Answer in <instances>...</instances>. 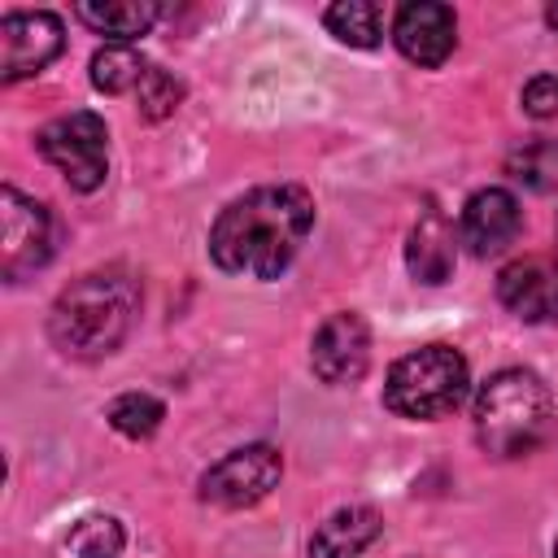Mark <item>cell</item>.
<instances>
[{"mask_svg":"<svg viewBox=\"0 0 558 558\" xmlns=\"http://www.w3.org/2000/svg\"><path fill=\"white\" fill-rule=\"evenodd\" d=\"M310 366L323 384L340 388V384H357L371 366V331L362 323V314L353 310H340L331 314L318 331H314V344H310Z\"/></svg>","mask_w":558,"mask_h":558,"instance_id":"cell-9","label":"cell"},{"mask_svg":"<svg viewBox=\"0 0 558 558\" xmlns=\"http://www.w3.org/2000/svg\"><path fill=\"white\" fill-rule=\"evenodd\" d=\"M153 65L131 48V44H105L96 57H92V83L105 92V96H122V92H140L144 74Z\"/></svg>","mask_w":558,"mask_h":558,"instance_id":"cell-18","label":"cell"},{"mask_svg":"<svg viewBox=\"0 0 558 558\" xmlns=\"http://www.w3.org/2000/svg\"><path fill=\"white\" fill-rule=\"evenodd\" d=\"M35 148L78 192H96L109 174V131H105V118H96L92 109H74V113L52 118L35 135Z\"/></svg>","mask_w":558,"mask_h":558,"instance_id":"cell-5","label":"cell"},{"mask_svg":"<svg viewBox=\"0 0 558 558\" xmlns=\"http://www.w3.org/2000/svg\"><path fill=\"white\" fill-rule=\"evenodd\" d=\"M506 174L514 183H523L527 192H558V140L554 135H536V140L510 148Z\"/></svg>","mask_w":558,"mask_h":558,"instance_id":"cell-16","label":"cell"},{"mask_svg":"<svg viewBox=\"0 0 558 558\" xmlns=\"http://www.w3.org/2000/svg\"><path fill=\"white\" fill-rule=\"evenodd\" d=\"M392 39H397V48H401L405 61L436 70L453 52V44H458V17H453L449 4L414 0V4H401L397 9Z\"/></svg>","mask_w":558,"mask_h":558,"instance_id":"cell-10","label":"cell"},{"mask_svg":"<svg viewBox=\"0 0 558 558\" xmlns=\"http://www.w3.org/2000/svg\"><path fill=\"white\" fill-rule=\"evenodd\" d=\"M135 314H140L135 275L122 266H100L57 292L48 310V336L65 357L96 362L126 340Z\"/></svg>","mask_w":558,"mask_h":558,"instance_id":"cell-2","label":"cell"},{"mask_svg":"<svg viewBox=\"0 0 558 558\" xmlns=\"http://www.w3.org/2000/svg\"><path fill=\"white\" fill-rule=\"evenodd\" d=\"M523 113H532V118H554L558 113V78L554 74L527 78V87H523Z\"/></svg>","mask_w":558,"mask_h":558,"instance_id":"cell-22","label":"cell"},{"mask_svg":"<svg viewBox=\"0 0 558 558\" xmlns=\"http://www.w3.org/2000/svg\"><path fill=\"white\" fill-rule=\"evenodd\" d=\"M554 558H558V545H554Z\"/></svg>","mask_w":558,"mask_h":558,"instance_id":"cell-24","label":"cell"},{"mask_svg":"<svg viewBox=\"0 0 558 558\" xmlns=\"http://www.w3.org/2000/svg\"><path fill=\"white\" fill-rule=\"evenodd\" d=\"M61 17L44 9H17L0 17V78L17 83L39 74L57 52H61Z\"/></svg>","mask_w":558,"mask_h":558,"instance_id":"cell-8","label":"cell"},{"mask_svg":"<svg viewBox=\"0 0 558 558\" xmlns=\"http://www.w3.org/2000/svg\"><path fill=\"white\" fill-rule=\"evenodd\" d=\"M545 22H549V26L558 31V4H549V9H545Z\"/></svg>","mask_w":558,"mask_h":558,"instance_id":"cell-23","label":"cell"},{"mask_svg":"<svg viewBox=\"0 0 558 558\" xmlns=\"http://www.w3.org/2000/svg\"><path fill=\"white\" fill-rule=\"evenodd\" d=\"M0 275L9 283L35 275L52 257V218L39 201L22 196L13 183L0 187Z\"/></svg>","mask_w":558,"mask_h":558,"instance_id":"cell-7","label":"cell"},{"mask_svg":"<svg viewBox=\"0 0 558 558\" xmlns=\"http://www.w3.org/2000/svg\"><path fill=\"white\" fill-rule=\"evenodd\" d=\"M279 475H283V458L275 445H244L218 458L201 475V501L218 510H244V506H257L279 484Z\"/></svg>","mask_w":558,"mask_h":558,"instance_id":"cell-6","label":"cell"},{"mask_svg":"<svg viewBox=\"0 0 558 558\" xmlns=\"http://www.w3.org/2000/svg\"><path fill=\"white\" fill-rule=\"evenodd\" d=\"M314 227V196L296 183H262L235 196L209 227V257L227 275L279 279Z\"/></svg>","mask_w":558,"mask_h":558,"instance_id":"cell-1","label":"cell"},{"mask_svg":"<svg viewBox=\"0 0 558 558\" xmlns=\"http://www.w3.org/2000/svg\"><path fill=\"white\" fill-rule=\"evenodd\" d=\"M471 366L453 344H423L392 362L384 379V405L401 418H445L462 405Z\"/></svg>","mask_w":558,"mask_h":558,"instance_id":"cell-4","label":"cell"},{"mask_svg":"<svg viewBox=\"0 0 558 558\" xmlns=\"http://www.w3.org/2000/svg\"><path fill=\"white\" fill-rule=\"evenodd\" d=\"M379 532L384 519L375 506H340L310 536V558H357L366 545H375Z\"/></svg>","mask_w":558,"mask_h":558,"instance_id":"cell-14","label":"cell"},{"mask_svg":"<svg viewBox=\"0 0 558 558\" xmlns=\"http://www.w3.org/2000/svg\"><path fill=\"white\" fill-rule=\"evenodd\" d=\"M405 266L418 283H449L453 266H458V235L453 222L440 209H423L410 240H405Z\"/></svg>","mask_w":558,"mask_h":558,"instance_id":"cell-13","label":"cell"},{"mask_svg":"<svg viewBox=\"0 0 558 558\" xmlns=\"http://www.w3.org/2000/svg\"><path fill=\"white\" fill-rule=\"evenodd\" d=\"M74 17L87 31L105 35L113 44H126V39L144 35L161 17V9L153 0H105V4H74Z\"/></svg>","mask_w":558,"mask_h":558,"instance_id":"cell-15","label":"cell"},{"mask_svg":"<svg viewBox=\"0 0 558 558\" xmlns=\"http://www.w3.org/2000/svg\"><path fill=\"white\" fill-rule=\"evenodd\" d=\"M519 227H523V209H519L514 192H506V187H480L462 205V231H458V240L475 257H497V253H506L514 244Z\"/></svg>","mask_w":558,"mask_h":558,"instance_id":"cell-11","label":"cell"},{"mask_svg":"<svg viewBox=\"0 0 558 558\" xmlns=\"http://www.w3.org/2000/svg\"><path fill=\"white\" fill-rule=\"evenodd\" d=\"M70 554L74 558H118L122 545H126V532L113 514H92V519H78L65 536Z\"/></svg>","mask_w":558,"mask_h":558,"instance_id":"cell-20","label":"cell"},{"mask_svg":"<svg viewBox=\"0 0 558 558\" xmlns=\"http://www.w3.org/2000/svg\"><path fill=\"white\" fill-rule=\"evenodd\" d=\"M497 296L523 323L558 314V257H519L497 275Z\"/></svg>","mask_w":558,"mask_h":558,"instance_id":"cell-12","label":"cell"},{"mask_svg":"<svg viewBox=\"0 0 558 558\" xmlns=\"http://www.w3.org/2000/svg\"><path fill=\"white\" fill-rule=\"evenodd\" d=\"M323 22L349 48H375L384 39V4L375 0H340L323 13Z\"/></svg>","mask_w":558,"mask_h":558,"instance_id":"cell-17","label":"cell"},{"mask_svg":"<svg viewBox=\"0 0 558 558\" xmlns=\"http://www.w3.org/2000/svg\"><path fill=\"white\" fill-rule=\"evenodd\" d=\"M166 418V405L153 392H122L109 401V427L131 436V440H148Z\"/></svg>","mask_w":558,"mask_h":558,"instance_id":"cell-19","label":"cell"},{"mask_svg":"<svg viewBox=\"0 0 558 558\" xmlns=\"http://www.w3.org/2000/svg\"><path fill=\"white\" fill-rule=\"evenodd\" d=\"M179 105H183V83H179L170 70L153 65V70L144 74V83H140V113H144L148 122H161V118H170Z\"/></svg>","mask_w":558,"mask_h":558,"instance_id":"cell-21","label":"cell"},{"mask_svg":"<svg viewBox=\"0 0 558 558\" xmlns=\"http://www.w3.org/2000/svg\"><path fill=\"white\" fill-rule=\"evenodd\" d=\"M554 427V397L536 371L506 366L475 392V440L493 458L532 453Z\"/></svg>","mask_w":558,"mask_h":558,"instance_id":"cell-3","label":"cell"}]
</instances>
